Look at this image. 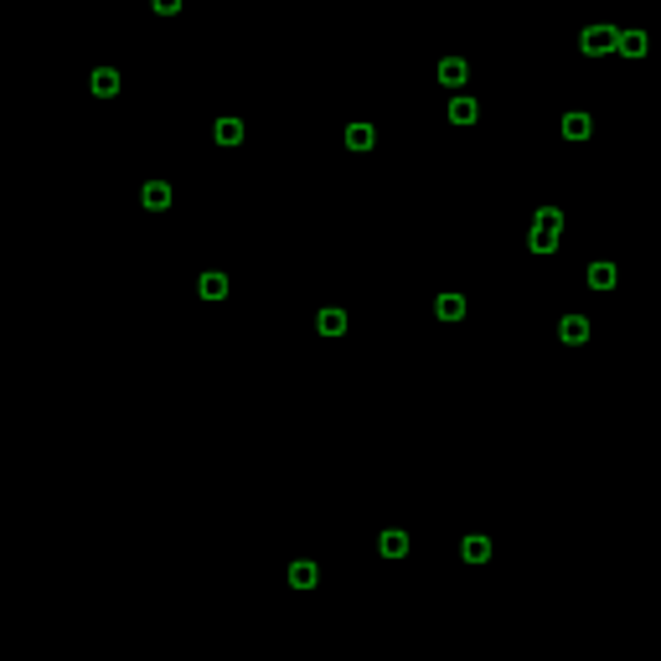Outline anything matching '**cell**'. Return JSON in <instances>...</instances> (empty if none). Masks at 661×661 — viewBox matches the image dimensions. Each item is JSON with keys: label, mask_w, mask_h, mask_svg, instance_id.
<instances>
[{"label": "cell", "mask_w": 661, "mask_h": 661, "mask_svg": "<svg viewBox=\"0 0 661 661\" xmlns=\"http://www.w3.org/2000/svg\"><path fill=\"white\" fill-rule=\"evenodd\" d=\"M615 52H625V57H646V31H625Z\"/></svg>", "instance_id": "cell-5"}, {"label": "cell", "mask_w": 661, "mask_h": 661, "mask_svg": "<svg viewBox=\"0 0 661 661\" xmlns=\"http://www.w3.org/2000/svg\"><path fill=\"white\" fill-rule=\"evenodd\" d=\"M94 94H99V99H114V94H119V73H114V68H99V73H94Z\"/></svg>", "instance_id": "cell-2"}, {"label": "cell", "mask_w": 661, "mask_h": 661, "mask_svg": "<svg viewBox=\"0 0 661 661\" xmlns=\"http://www.w3.org/2000/svg\"><path fill=\"white\" fill-rule=\"evenodd\" d=\"M156 11L161 16H176V11H181V0H156Z\"/></svg>", "instance_id": "cell-18"}, {"label": "cell", "mask_w": 661, "mask_h": 661, "mask_svg": "<svg viewBox=\"0 0 661 661\" xmlns=\"http://www.w3.org/2000/svg\"><path fill=\"white\" fill-rule=\"evenodd\" d=\"M563 135L568 140H589V114H568L563 119Z\"/></svg>", "instance_id": "cell-10"}, {"label": "cell", "mask_w": 661, "mask_h": 661, "mask_svg": "<svg viewBox=\"0 0 661 661\" xmlns=\"http://www.w3.org/2000/svg\"><path fill=\"white\" fill-rule=\"evenodd\" d=\"M243 140V124L238 119H217V145H238Z\"/></svg>", "instance_id": "cell-8"}, {"label": "cell", "mask_w": 661, "mask_h": 661, "mask_svg": "<svg viewBox=\"0 0 661 661\" xmlns=\"http://www.w3.org/2000/svg\"><path fill=\"white\" fill-rule=\"evenodd\" d=\"M450 119H455V124H470V119H475V104H470V99H455V104H450Z\"/></svg>", "instance_id": "cell-16"}, {"label": "cell", "mask_w": 661, "mask_h": 661, "mask_svg": "<svg viewBox=\"0 0 661 661\" xmlns=\"http://www.w3.org/2000/svg\"><path fill=\"white\" fill-rule=\"evenodd\" d=\"M140 196H145V207H166V202H171V186H166V181H150Z\"/></svg>", "instance_id": "cell-11"}, {"label": "cell", "mask_w": 661, "mask_h": 661, "mask_svg": "<svg viewBox=\"0 0 661 661\" xmlns=\"http://www.w3.org/2000/svg\"><path fill=\"white\" fill-rule=\"evenodd\" d=\"M439 78H445L450 88H460V83H465V62H460V57H445V62H439Z\"/></svg>", "instance_id": "cell-3"}, {"label": "cell", "mask_w": 661, "mask_h": 661, "mask_svg": "<svg viewBox=\"0 0 661 661\" xmlns=\"http://www.w3.org/2000/svg\"><path fill=\"white\" fill-rule=\"evenodd\" d=\"M383 553L388 558H403L408 553V533H383Z\"/></svg>", "instance_id": "cell-13"}, {"label": "cell", "mask_w": 661, "mask_h": 661, "mask_svg": "<svg viewBox=\"0 0 661 661\" xmlns=\"http://www.w3.org/2000/svg\"><path fill=\"white\" fill-rule=\"evenodd\" d=\"M316 579H321L316 563H295V568H290V584H295V589H316Z\"/></svg>", "instance_id": "cell-7"}, {"label": "cell", "mask_w": 661, "mask_h": 661, "mask_svg": "<svg viewBox=\"0 0 661 661\" xmlns=\"http://www.w3.org/2000/svg\"><path fill=\"white\" fill-rule=\"evenodd\" d=\"M589 284H594V290H610V284H615V263H589Z\"/></svg>", "instance_id": "cell-9"}, {"label": "cell", "mask_w": 661, "mask_h": 661, "mask_svg": "<svg viewBox=\"0 0 661 661\" xmlns=\"http://www.w3.org/2000/svg\"><path fill=\"white\" fill-rule=\"evenodd\" d=\"M460 553H465V563H486V558H491V543H486V538H465V548H460Z\"/></svg>", "instance_id": "cell-4"}, {"label": "cell", "mask_w": 661, "mask_h": 661, "mask_svg": "<svg viewBox=\"0 0 661 661\" xmlns=\"http://www.w3.org/2000/svg\"><path fill=\"white\" fill-rule=\"evenodd\" d=\"M341 326H346V316H341V311H321V330H326V336H336Z\"/></svg>", "instance_id": "cell-17"}, {"label": "cell", "mask_w": 661, "mask_h": 661, "mask_svg": "<svg viewBox=\"0 0 661 661\" xmlns=\"http://www.w3.org/2000/svg\"><path fill=\"white\" fill-rule=\"evenodd\" d=\"M615 41H620V36H615V26H589L584 31V52L589 57H605V52H615Z\"/></svg>", "instance_id": "cell-1"}, {"label": "cell", "mask_w": 661, "mask_h": 661, "mask_svg": "<svg viewBox=\"0 0 661 661\" xmlns=\"http://www.w3.org/2000/svg\"><path fill=\"white\" fill-rule=\"evenodd\" d=\"M228 295V279L223 274H202V300H223Z\"/></svg>", "instance_id": "cell-12"}, {"label": "cell", "mask_w": 661, "mask_h": 661, "mask_svg": "<svg viewBox=\"0 0 661 661\" xmlns=\"http://www.w3.org/2000/svg\"><path fill=\"white\" fill-rule=\"evenodd\" d=\"M346 145H351V150H367V145H372V124H351V129H346Z\"/></svg>", "instance_id": "cell-14"}, {"label": "cell", "mask_w": 661, "mask_h": 661, "mask_svg": "<svg viewBox=\"0 0 661 661\" xmlns=\"http://www.w3.org/2000/svg\"><path fill=\"white\" fill-rule=\"evenodd\" d=\"M584 336H589V321H584V316H568V321H563V341H568V346H579Z\"/></svg>", "instance_id": "cell-6"}, {"label": "cell", "mask_w": 661, "mask_h": 661, "mask_svg": "<svg viewBox=\"0 0 661 661\" xmlns=\"http://www.w3.org/2000/svg\"><path fill=\"white\" fill-rule=\"evenodd\" d=\"M439 316H445V321H460V316H465V300H460V295H445V300H439Z\"/></svg>", "instance_id": "cell-15"}]
</instances>
